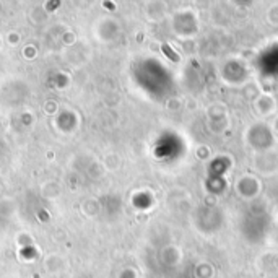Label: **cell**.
I'll return each instance as SVG.
<instances>
[{"label": "cell", "mask_w": 278, "mask_h": 278, "mask_svg": "<svg viewBox=\"0 0 278 278\" xmlns=\"http://www.w3.org/2000/svg\"><path fill=\"white\" fill-rule=\"evenodd\" d=\"M164 50H166V52H168V55H171V57H172V60H177V55H174V54L171 52V50L168 49V46H164Z\"/></svg>", "instance_id": "obj_1"}]
</instances>
